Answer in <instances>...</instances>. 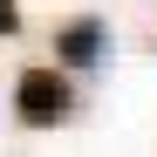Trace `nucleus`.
<instances>
[{
  "instance_id": "obj_1",
  "label": "nucleus",
  "mask_w": 157,
  "mask_h": 157,
  "mask_svg": "<svg viewBox=\"0 0 157 157\" xmlns=\"http://www.w3.org/2000/svg\"><path fill=\"white\" fill-rule=\"evenodd\" d=\"M68 109H75L68 75H55V68H28V75L14 82V116L28 123V130H55Z\"/></svg>"
},
{
  "instance_id": "obj_2",
  "label": "nucleus",
  "mask_w": 157,
  "mask_h": 157,
  "mask_svg": "<svg viewBox=\"0 0 157 157\" xmlns=\"http://www.w3.org/2000/svg\"><path fill=\"white\" fill-rule=\"evenodd\" d=\"M55 62H68V68H96V62H109V28H102L96 14L68 21V28L55 34Z\"/></svg>"
},
{
  "instance_id": "obj_3",
  "label": "nucleus",
  "mask_w": 157,
  "mask_h": 157,
  "mask_svg": "<svg viewBox=\"0 0 157 157\" xmlns=\"http://www.w3.org/2000/svg\"><path fill=\"white\" fill-rule=\"evenodd\" d=\"M21 28V0H0V34H14Z\"/></svg>"
}]
</instances>
